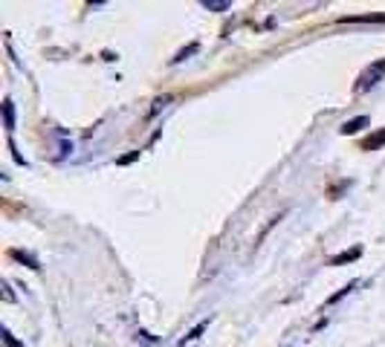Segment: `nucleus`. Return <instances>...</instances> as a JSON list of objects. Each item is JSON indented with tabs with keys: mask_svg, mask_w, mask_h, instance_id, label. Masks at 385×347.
Instances as JSON below:
<instances>
[{
	"mask_svg": "<svg viewBox=\"0 0 385 347\" xmlns=\"http://www.w3.org/2000/svg\"><path fill=\"white\" fill-rule=\"evenodd\" d=\"M365 122H368L365 116H359V119H350V122H345V125H342V134H345V136H348V134H357V130H359Z\"/></svg>",
	"mask_w": 385,
	"mask_h": 347,
	"instance_id": "7ed1b4c3",
	"label": "nucleus"
},
{
	"mask_svg": "<svg viewBox=\"0 0 385 347\" xmlns=\"http://www.w3.org/2000/svg\"><path fill=\"white\" fill-rule=\"evenodd\" d=\"M3 119H6V130L12 134V130H15V107H12V102H3Z\"/></svg>",
	"mask_w": 385,
	"mask_h": 347,
	"instance_id": "20e7f679",
	"label": "nucleus"
},
{
	"mask_svg": "<svg viewBox=\"0 0 385 347\" xmlns=\"http://www.w3.org/2000/svg\"><path fill=\"white\" fill-rule=\"evenodd\" d=\"M354 258H359V249H357V252H350V255H348V252H345V255H336L333 263H345V260H354Z\"/></svg>",
	"mask_w": 385,
	"mask_h": 347,
	"instance_id": "0eeeda50",
	"label": "nucleus"
},
{
	"mask_svg": "<svg viewBox=\"0 0 385 347\" xmlns=\"http://www.w3.org/2000/svg\"><path fill=\"white\" fill-rule=\"evenodd\" d=\"M203 6H206V9H215V12L229 9V3H226V0H203Z\"/></svg>",
	"mask_w": 385,
	"mask_h": 347,
	"instance_id": "39448f33",
	"label": "nucleus"
},
{
	"mask_svg": "<svg viewBox=\"0 0 385 347\" xmlns=\"http://www.w3.org/2000/svg\"><path fill=\"white\" fill-rule=\"evenodd\" d=\"M206 327H208V321H200V324H197V327H195V330H191V333L186 336V341H195V339H200V333H203Z\"/></svg>",
	"mask_w": 385,
	"mask_h": 347,
	"instance_id": "423d86ee",
	"label": "nucleus"
},
{
	"mask_svg": "<svg viewBox=\"0 0 385 347\" xmlns=\"http://www.w3.org/2000/svg\"><path fill=\"white\" fill-rule=\"evenodd\" d=\"M3 341H6L9 347H24V344H18V341L12 339V333H9V330H3Z\"/></svg>",
	"mask_w": 385,
	"mask_h": 347,
	"instance_id": "6e6552de",
	"label": "nucleus"
},
{
	"mask_svg": "<svg viewBox=\"0 0 385 347\" xmlns=\"http://www.w3.org/2000/svg\"><path fill=\"white\" fill-rule=\"evenodd\" d=\"M385 75V61H377L374 67H368L365 73H362V78H359V84H357V90H368V87H374V84H379V78Z\"/></svg>",
	"mask_w": 385,
	"mask_h": 347,
	"instance_id": "f257e3e1",
	"label": "nucleus"
},
{
	"mask_svg": "<svg viewBox=\"0 0 385 347\" xmlns=\"http://www.w3.org/2000/svg\"><path fill=\"white\" fill-rule=\"evenodd\" d=\"M382 145H385V130H379V134L368 136V139L362 142V148H365V151H377V148H382Z\"/></svg>",
	"mask_w": 385,
	"mask_h": 347,
	"instance_id": "f03ea898",
	"label": "nucleus"
}]
</instances>
